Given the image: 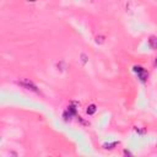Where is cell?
<instances>
[{"label":"cell","mask_w":157,"mask_h":157,"mask_svg":"<svg viewBox=\"0 0 157 157\" xmlns=\"http://www.w3.org/2000/svg\"><path fill=\"white\" fill-rule=\"evenodd\" d=\"M17 84L21 87H24L25 90H28V91H32V92H36V93H39L38 87H37L31 80H28V78H22V80H20Z\"/></svg>","instance_id":"obj_1"},{"label":"cell","mask_w":157,"mask_h":157,"mask_svg":"<svg viewBox=\"0 0 157 157\" xmlns=\"http://www.w3.org/2000/svg\"><path fill=\"white\" fill-rule=\"evenodd\" d=\"M133 70H134V72L137 74V77L140 78L141 82H146L147 77H149V72H147V70H145L144 68L139 66V65H135L133 68Z\"/></svg>","instance_id":"obj_2"},{"label":"cell","mask_w":157,"mask_h":157,"mask_svg":"<svg viewBox=\"0 0 157 157\" xmlns=\"http://www.w3.org/2000/svg\"><path fill=\"white\" fill-rule=\"evenodd\" d=\"M78 106H80V103H77V102H71L70 106L68 107V110L74 115V117H75L76 113H77V108H78Z\"/></svg>","instance_id":"obj_3"},{"label":"cell","mask_w":157,"mask_h":157,"mask_svg":"<svg viewBox=\"0 0 157 157\" xmlns=\"http://www.w3.org/2000/svg\"><path fill=\"white\" fill-rule=\"evenodd\" d=\"M149 45L151 49H157V37L156 36H151L149 38Z\"/></svg>","instance_id":"obj_4"},{"label":"cell","mask_w":157,"mask_h":157,"mask_svg":"<svg viewBox=\"0 0 157 157\" xmlns=\"http://www.w3.org/2000/svg\"><path fill=\"white\" fill-rule=\"evenodd\" d=\"M96 112H97V107H96V104H90L89 107H87V109H86V113L89 114V115H93Z\"/></svg>","instance_id":"obj_5"},{"label":"cell","mask_w":157,"mask_h":157,"mask_svg":"<svg viewBox=\"0 0 157 157\" xmlns=\"http://www.w3.org/2000/svg\"><path fill=\"white\" fill-rule=\"evenodd\" d=\"M117 145H119V141H114V142H109V144H104L103 145V149L104 150H112L114 149Z\"/></svg>","instance_id":"obj_6"},{"label":"cell","mask_w":157,"mask_h":157,"mask_svg":"<svg viewBox=\"0 0 157 157\" xmlns=\"http://www.w3.org/2000/svg\"><path fill=\"white\" fill-rule=\"evenodd\" d=\"M57 68H58V70H60V71H65L66 69H68V65H66V63L62 60V62H59L57 64Z\"/></svg>","instance_id":"obj_7"},{"label":"cell","mask_w":157,"mask_h":157,"mask_svg":"<svg viewBox=\"0 0 157 157\" xmlns=\"http://www.w3.org/2000/svg\"><path fill=\"white\" fill-rule=\"evenodd\" d=\"M74 117V115L70 113V112H69V110L66 109L65 110V112H64V114H63V118H64V120H65V122H69V120H71V118Z\"/></svg>","instance_id":"obj_8"},{"label":"cell","mask_w":157,"mask_h":157,"mask_svg":"<svg viewBox=\"0 0 157 157\" xmlns=\"http://www.w3.org/2000/svg\"><path fill=\"white\" fill-rule=\"evenodd\" d=\"M96 43L97 44H103L104 43V37L103 36H97L96 37Z\"/></svg>","instance_id":"obj_9"},{"label":"cell","mask_w":157,"mask_h":157,"mask_svg":"<svg viewBox=\"0 0 157 157\" xmlns=\"http://www.w3.org/2000/svg\"><path fill=\"white\" fill-rule=\"evenodd\" d=\"M87 60H89V58H87V55L82 53V54H81V62H82V64H84V65H85V64L87 63Z\"/></svg>","instance_id":"obj_10"},{"label":"cell","mask_w":157,"mask_h":157,"mask_svg":"<svg viewBox=\"0 0 157 157\" xmlns=\"http://www.w3.org/2000/svg\"><path fill=\"white\" fill-rule=\"evenodd\" d=\"M135 131L139 133V134H144L145 133V129H144V130H141V129H139V128H135Z\"/></svg>","instance_id":"obj_11"},{"label":"cell","mask_w":157,"mask_h":157,"mask_svg":"<svg viewBox=\"0 0 157 157\" xmlns=\"http://www.w3.org/2000/svg\"><path fill=\"white\" fill-rule=\"evenodd\" d=\"M77 119H78V120H80V123H81V124H85V125H86V124H89V123H86V122H85V120H84V119H82L81 117H77Z\"/></svg>","instance_id":"obj_12"},{"label":"cell","mask_w":157,"mask_h":157,"mask_svg":"<svg viewBox=\"0 0 157 157\" xmlns=\"http://www.w3.org/2000/svg\"><path fill=\"white\" fill-rule=\"evenodd\" d=\"M124 155H127V156H131V152H130V151H128V150H124Z\"/></svg>","instance_id":"obj_13"},{"label":"cell","mask_w":157,"mask_h":157,"mask_svg":"<svg viewBox=\"0 0 157 157\" xmlns=\"http://www.w3.org/2000/svg\"><path fill=\"white\" fill-rule=\"evenodd\" d=\"M28 3H35V1H37V0H27Z\"/></svg>","instance_id":"obj_14"},{"label":"cell","mask_w":157,"mask_h":157,"mask_svg":"<svg viewBox=\"0 0 157 157\" xmlns=\"http://www.w3.org/2000/svg\"><path fill=\"white\" fill-rule=\"evenodd\" d=\"M155 65L157 66V57H156V60H155Z\"/></svg>","instance_id":"obj_15"}]
</instances>
